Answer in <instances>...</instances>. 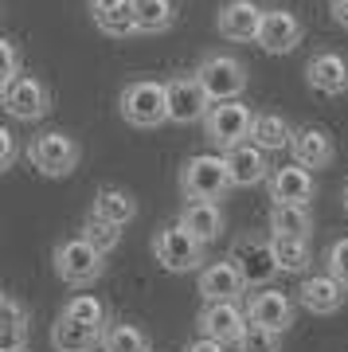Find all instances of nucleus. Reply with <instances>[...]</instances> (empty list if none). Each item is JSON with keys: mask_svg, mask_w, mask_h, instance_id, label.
<instances>
[{"mask_svg": "<svg viewBox=\"0 0 348 352\" xmlns=\"http://www.w3.org/2000/svg\"><path fill=\"white\" fill-rule=\"evenodd\" d=\"M83 239H87L90 247H98L102 254H113L118 247H122V227L106 223V219H98V215L90 212L87 223H83Z\"/></svg>", "mask_w": 348, "mask_h": 352, "instance_id": "31", "label": "nucleus"}, {"mask_svg": "<svg viewBox=\"0 0 348 352\" xmlns=\"http://www.w3.org/2000/svg\"><path fill=\"white\" fill-rule=\"evenodd\" d=\"M176 223L184 227L192 239H199L204 247H208V243H215L219 235H224L227 219H224V208H219V204H184Z\"/></svg>", "mask_w": 348, "mask_h": 352, "instance_id": "22", "label": "nucleus"}, {"mask_svg": "<svg viewBox=\"0 0 348 352\" xmlns=\"http://www.w3.org/2000/svg\"><path fill=\"white\" fill-rule=\"evenodd\" d=\"M137 16V32L145 36H157V32H168L176 24V4L173 0H129Z\"/></svg>", "mask_w": 348, "mask_h": 352, "instance_id": "27", "label": "nucleus"}, {"mask_svg": "<svg viewBox=\"0 0 348 352\" xmlns=\"http://www.w3.org/2000/svg\"><path fill=\"white\" fill-rule=\"evenodd\" d=\"M250 325V317L247 309L239 302H212V305H204L196 317V329H199V337H208V340H219V344H239L243 340V333H247Z\"/></svg>", "mask_w": 348, "mask_h": 352, "instance_id": "10", "label": "nucleus"}, {"mask_svg": "<svg viewBox=\"0 0 348 352\" xmlns=\"http://www.w3.org/2000/svg\"><path fill=\"white\" fill-rule=\"evenodd\" d=\"M294 302H290V294H282V289H259L254 298L247 302V317L250 325H262V329H274V333H286L290 325H294Z\"/></svg>", "mask_w": 348, "mask_h": 352, "instance_id": "16", "label": "nucleus"}, {"mask_svg": "<svg viewBox=\"0 0 348 352\" xmlns=\"http://www.w3.org/2000/svg\"><path fill=\"white\" fill-rule=\"evenodd\" d=\"M305 36V24H301L298 12H290V8H266L262 16V32H259V47L270 51V55H286L294 51Z\"/></svg>", "mask_w": 348, "mask_h": 352, "instance_id": "13", "label": "nucleus"}, {"mask_svg": "<svg viewBox=\"0 0 348 352\" xmlns=\"http://www.w3.org/2000/svg\"><path fill=\"white\" fill-rule=\"evenodd\" d=\"M28 329H32V309L20 305L16 294H4V340H0V349L20 352L28 340Z\"/></svg>", "mask_w": 348, "mask_h": 352, "instance_id": "25", "label": "nucleus"}, {"mask_svg": "<svg viewBox=\"0 0 348 352\" xmlns=\"http://www.w3.org/2000/svg\"><path fill=\"white\" fill-rule=\"evenodd\" d=\"M231 188L235 184H231L227 161L215 157V153H196L180 168V196L188 204H219Z\"/></svg>", "mask_w": 348, "mask_h": 352, "instance_id": "1", "label": "nucleus"}, {"mask_svg": "<svg viewBox=\"0 0 348 352\" xmlns=\"http://www.w3.org/2000/svg\"><path fill=\"white\" fill-rule=\"evenodd\" d=\"M262 16H266V8H259L254 0H227L215 24H219V36L231 43H259Z\"/></svg>", "mask_w": 348, "mask_h": 352, "instance_id": "14", "label": "nucleus"}, {"mask_svg": "<svg viewBox=\"0 0 348 352\" xmlns=\"http://www.w3.org/2000/svg\"><path fill=\"white\" fill-rule=\"evenodd\" d=\"M20 352H28V349H20Z\"/></svg>", "mask_w": 348, "mask_h": 352, "instance_id": "41", "label": "nucleus"}, {"mask_svg": "<svg viewBox=\"0 0 348 352\" xmlns=\"http://www.w3.org/2000/svg\"><path fill=\"white\" fill-rule=\"evenodd\" d=\"M313 212L309 208H270V239H309Z\"/></svg>", "mask_w": 348, "mask_h": 352, "instance_id": "26", "label": "nucleus"}, {"mask_svg": "<svg viewBox=\"0 0 348 352\" xmlns=\"http://www.w3.org/2000/svg\"><path fill=\"white\" fill-rule=\"evenodd\" d=\"M199 298L212 305V302H239L243 289H247V278L235 266V258H219V263H208L196 278Z\"/></svg>", "mask_w": 348, "mask_h": 352, "instance_id": "12", "label": "nucleus"}, {"mask_svg": "<svg viewBox=\"0 0 348 352\" xmlns=\"http://www.w3.org/2000/svg\"><path fill=\"white\" fill-rule=\"evenodd\" d=\"M266 192H270L274 208H309L313 196H317V184H313L309 168H301V164H282V168L270 173Z\"/></svg>", "mask_w": 348, "mask_h": 352, "instance_id": "11", "label": "nucleus"}, {"mask_svg": "<svg viewBox=\"0 0 348 352\" xmlns=\"http://www.w3.org/2000/svg\"><path fill=\"white\" fill-rule=\"evenodd\" d=\"M329 16H333L336 28H345L348 32V0H329Z\"/></svg>", "mask_w": 348, "mask_h": 352, "instance_id": "37", "label": "nucleus"}, {"mask_svg": "<svg viewBox=\"0 0 348 352\" xmlns=\"http://www.w3.org/2000/svg\"><path fill=\"white\" fill-rule=\"evenodd\" d=\"M224 161H227V173H231V184H235V188H254L262 180H270V173H274L270 161H266V153H262L254 141L224 153Z\"/></svg>", "mask_w": 348, "mask_h": 352, "instance_id": "20", "label": "nucleus"}, {"mask_svg": "<svg viewBox=\"0 0 348 352\" xmlns=\"http://www.w3.org/2000/svg\"><path fill=\"white\" fill-rule=\"evenodd\" d=\"M196 78L204 82L208 98L212 102H239L243 90L250 87V71L239 55H227V51H215V55H204L196 67Z\"/></svg>", "mask_w": 348, "mask_h": 352, "instance_id": "4", "label": "nucleus"}, {"mask_svg": "<svg viewBox=\"0 0 348 352\" xmlns=\"http://www.w3.org/2000/svg\"><path fill=\"white\" fill-rule=\"evenodd\" d=\"M28 161L43 176H71L83 161V145L63 129H47V133H36L28 141Z\"/></svg>", "mask_w": 348, "mask_h": 352, "instance_id": "6", "label": "nucleus"}, {"mask_svg": "<svg viewBox=\"0 0 348 352\" xmlns=\"http://www.w3.org/2000/svg\"><path fill=\"white\" fill-rule=\"evenodd\" d=\"M94 24H98V32H106V36H118V39L133 36V32H137V16H133V4H129V0H122L118 8H110V12H106V16H98Z\"/></svg>", "mask_w": 348, "mask_h": 352, "instance_id": "32", "label": "nucleus"}, {"mask_svg": "<svg viewBox=\"0 0 348 352\" xmlns=\"http://www.w3.org/2000/svg\"><path fill=\"white\" fill-rule=\"evenodd\" d=\"M278 349H282V333L262 325H247V333L239 340V352H278Z\"/></svg>", "mask_w": 348, "mask_h": 352, "instance_id": "33", "label": "nucleus"}, {"mask_svg": "<svg viewBox=\"0 0 348 352\" xmlns=\"http://www.w3.org/2000/svg\"><path fill=\"white\" fill-rule=\"evenodd\" d=\"M102 352H153L149 333L133 321H113L106 325V337H102Z\"/></svg>", "mask_w": 348, "mask_h": 352, "instance_id": "28", "label": "nucleus"}, {"mask_svg": "<svg viewBox=\"0 0 348 352\" xmlns=\"http://www.w3.org/2000/svg\"><path fill=\"white\" fill-rule=\"evenodd\" d=\"M90 212L98 215V219H106V223H113V227H125V223L137 219V200L125 188H118V184H102V188L94 192V208H90Z\"/></svg>", "mask_w": 348, "mask_h": 352, "instance_id": "23", "label": "nucleus"}, {"mask_svg": "<svg viewBox=\"0 0 348 352\" xmlns=\"http://www.w3.org/2000/svg\"><path fill=\"white\" fill-rule=\"evenodd\" d=\"M274 258H278V270L282 274H305L313 266V251L305 239H270Z\"/></svg>", "mask_w": 348, "mask_h": 352, "instance_id": "29", "label": "nucleus"}, {"mask_svg": "<svg viewBox=\"0 0 348 352\" xmlns=\"http://www.w3.org/2000/svg\"><path fill=\"white\" fill-rule=\"evenodd\" d=\"M164 82H168V122H176V126L204 122L208 110L215 106V102L208 98L204 82L196 78V71H192V75H173V78H164Z\"/></svg>", "mask_w": 348, "mask_h": 352, "instance_id": "9", "label": "nucleus"}, {"mask_svg": "<svg viewBox=\"0 0 348 352\" xmlns=\"http://www.w3.org/2000/svg\"><path fill=\"white\" fill-rule=\"evenodd\" d=\"M325 274H333L348 289V235L329 243V251H325Z\"/></svg>", "mask_w": 348, "mask_h": 352, "instance_id": "34", "label": "nucleus"}, {"mask_svg": "<svg viewBox=\"0 0 348 352\" xmlns=\"http://www.w3.org/2000/svg\"><path fill=\"white\" fill-rule=\"evenodd\" d=\"M184 352H227V349L219 344V340H208V337H199V340H192V344H188Z\"/></svg>", "mask_w": 348, "mask_h": 352, "instance_id": "38", "label": "nucleus"}, {"mask_svg": "<svg viewBox=\"0 0 348 352\" xmlns=\"http://www.w3.org/2000/svg\"><path fill=\"white\" fill-rule=\"evenodd\" d=\"M0 55H4L0 87H8V82H16V78L24 75V71H20V47H16V39H0Z\"/></svg>", "mask_w": 348, "mask_h": 352, "instance_id": "35", "label": "nucleus"}, {"mask_svg": "<svg viewBox=\"0 0 348 352\" xmlns=\"http://www.w3.org/2000/svg\"><path fill=\"white\" fill-rule=\"evenodd\" d=\"M294 133H298V129L290 126L282 113L266 110V113H259V118H254V133H250V141H254L262 153H278V149H290Z\"/></svg>", "mask_w": 348, "mask_h": 352, "instance_id": "24", "label": "nucleus"}, {"mask_svg": "<svg viewBox=\"0 0 348 352\" xmlns=\"http://www.w3.org/2000/svg\"><path fill=\"white\" fill-rule=\"evenodd\" d=\"M0 168H12L16 164V157H20V141H16V133L12 129H0Z\"/></svg>", "mask_w": 348, "mask_h": 352, "instance_id": "36", "label": "nucleus"}, {"mask_svg": "<svg viewBox=\"0 0 348 352\" xmlns=\"http://www.w3.org/2000/svg\"><path fill=\"white\" fill-rule=\"evenodd\" d=\"M231 258H235V266L243 270L247 286H262V289H266V282L278 274V258H274L270 239H243Z\"/></svg>", "mask_w": 348, "mask_h": 352, "instance_id": "18", "label": "nucleus"}, {"mask_svg": "<svg viewBox=\"0 0 348 352\" xmlns=\"http://www.w3.org/2000/svg\"><path fill=\"white\" fill-rule=\"evenodd\" d=\"M122 118L137 129H157L168 122V82L161 78H133L122 87Z\"/></svg>", "mask_w": 348, "mask_h": 352, "instance_id": "2", "label": "nucleus"}, {"mask_svg": "<svg viewBox=\"0 0 348 352\" xmlns=\"http://www.w3.org/2000/svg\"><path fill=\"white\" fill-rule=\"evenodd\" d=\"M254 118L259 113L250 110L247 102H215L208 118H204V138L212 141L219 153H231L239 145H247L250 133H254Z\"/></svg>", "mask_w": 348, "mask_h": 352, "instance_id": "3", "label": "nucleus"}, {"mask_svg": "<svg viewBox=\"0 0 348 352\" xmlns=\"http://www.w3.org/2000/svg\"><path fill=\"white\" fill-rule=\"evenodd\" d=\"M55 274L67 282V286H94L102 274H106V254L98 247H90L83 235H71V239L55 243Z\"/></svg>", "mask_w": 348, "mask_h": 352, "instance_id": "5", "label": "nucleus"}, {"mask_svg": "<svg viewBox=\"0 0 348 352\" xmlns=\"http://www.w3.org/2000/svg\"><path fill=\"white\" fill-rule=\"evenodd\" d=\"M345 298H348V289L340 286L333 274H309V278H301V286H298L301 309H309V314H317V317L336 314V309L345 305Z\"/></svg>", "mask_w": 348, "mask_h": 352, "instance_id": "19", "label": "nucleus"}, {"mask_svg": "<svg viewBox=\"0 0 348 352\" xmlns=\"http://www.w3.org/2000/svg\"><path fill=\"white\" fill-rule=\"evenodd\" d=\"M290 153H294V164L313 168V173L329 168L336 161V145L329 138V129H321V126H301L294 133V141H290Z\"/></svg>", "mask_w": 348, "mask_h": 352, "instance_id": "17", "label": "nucleus"}, {"mask_svg": "<svg viewBox=\"0 0 348 352\" xmlns=\"http://www.w3.org/2000/svg\"><path fill=\"white\" fill-rule=\"evenodd\" d=\"M102 337H106V329L83 325V321H71L63 314L51 325V349L55 352H94V349H102Z\"/></svg>", "mask_w": 348, "mask_h": 352, "instance_id": "21", "label": "nucleus"}, {"mask_svg": "<svg viewBox=\"0 0 348 352\" xmlns=\"http://www.w3.org/2000/svg\"><path fill=\"white\" fill-rule=\"evenodd\" d=\"M305 82L325 98H340L348 94V59L336 51H317L305 63Z\"/></svg>", "mask_w": 348, "mask_h": 352, "instance_id": "15", "label": "nucleus"}, {"mask_svg": "<svg viewBox=\"0 0 348 352\" xmlns=\"http://www.w3.org/2000/svg\"><path fill=\"white\" fill-rule=\"evenodd\" d=\"M153 254H157V263H161L168 274L204 270V243L192 239L180 223H164L161 231L153 235Z\"/></svg>", "mask_w": 348, "mask_h": 352, "instance_id": "7", "label": "nucleus"}, {"mask_svg": "<svg viewBox=\"0 0 348 352\" xmlns=\"http://www.w3.org/2000/svg\"><path fill=\"white\" fill-rule=\"evenodd\" d=\"M118 4H122V0H90V12H94V20H98V16H106L110 8H118Z\"/></svg>", "mask_w": 348, "mask_h": 352, "instance_id": "39", "label": "nucleus"}, {"mask_svg": "<svg viewBox=\"0 0 348 352\" xmlns=\"http://www.w3.org/2000/svg\"><path fill=\"white\" fill-rule=\"evenodd\" d=\"M0 102H4L8 118H16V122H39V118H47V110H51V90H47L43 78L20 75L16 82L0 87Z\"/></svg>", "mask_w": 348, "mask_h": 352, "instance_id": "8", "label": "nucleus"}, {"mask_svg": "<svg viewBox=\"0 0 348 352\" xmlns=\"http://www.w3.org/2000/svg\"><path fill=\"white\" fill-rule=\"evenodd\" d=\"M345 212H348V188H345Z\"/></svg>", "mask_w": 348, "mask_h": 352, "instance_id": "40", "label": "nucleus"}, {"mask_svg": "<svg viewBox=\"0 0 348 352\" xmlns=\"http://www.w3.org/2000/svg\"><path fill=\"white\" fill-rule=\"evenodd\" d=\"M63 317L83 321V325H94V329H106V305H102V298H94V294H75L71 302L63 305Z\"/></svg>", "mask_w": 348, "mask_h": 352, "instance_id": "30", "label": "nucleus"}]
</instances>
